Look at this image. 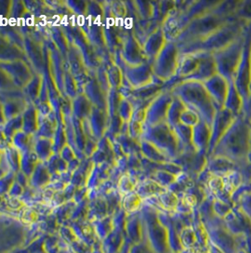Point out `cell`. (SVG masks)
<instances>
[{"label": "cell", "mask_w": 251, "mask_h": 253, "mask_svg": "<svg viewBox=\"0 0 251 253\" xmlns=\"http://www.w3.org/2000/svg\"><path fill=\"white\" fill-rule=\"evenodd\" d=\"M54 142L52 139L45 138V137H39L38 140L35 142V152L38 154L39 157L47 158L50 155L52 145Z\"/></svg>", "instance_id": "cell-14"}, {"label": "cell", "mask_w": 251, "mask_h": 253, "mask_svg": "<svg viewBox=\"0 0 251 253\" xmlns=\"http://www.w3.org/2000/svg\"><path fill=\"white\" fill-rule=\"evenodd\" d=\"M173 99L167 94H161L150 103L146 107V120L147 126H155L164 123L167 118V111L172 103Z\"/></svg>", "instance_id": "cell-3"}, {"label": "cell", "mask_w": 251, "mask_h": 253, "mask_svg": "<svg viewBox=\"0 0 251 253\" xmlns=\"http://www.w3.org/2000/svg\"><path fill=\"white\" fill-rule=\"evenodd\" d=\"M93 104L89 101V99L85 94L79 95L73 99L72 103V111L75 119H79L80 121H85L89 118Z\"/></svg>", "instance_id": "cell-7"}, {"label": "cell", "mask_w": 251, "mask_h": 253, "mask_svg": "<svg viewBox=\"0 0 251 253\" xmlns=\"http://www.w3.org/2000/svg\"><path fill=\"white\" fill-rule=\"evenodd\" d=\"M86 120L89 124V129L91 131V134L98 138H101L104 135V131L106 129L105 111L93 106L92 112L89 118Z\"/></svg>", "instance_id": "cell-8"}, {"label": "cell", "mask_w": 251, "mask_h": 253, "mask_svg": "<svg viewBox=\"0 0 251 253\" xmlns=\"http://www.w3.org/2000/svg\"><path fill=\"white\" fill-rule=\"evenodd\" d=\"M85 95L89 99L91 103L94 104V106L104 110L103 106H106V103L104 101L102 88L99 86L98 82L91 81L88 84H86Z\"/></svg>", "instance_id": "cell-11"}, {"label": "cell", "mask_w": 251, "mask_h": 253, "mask_svg": "<svg viewBox=\"0 0 251 253\" xmlns=\"http://www.w3.org/2000/svg\"><path fill=\"white\" fill-rule=\"evenodd\" d=\"M20 130H23V115L5 122V126L2 127V134L11 141L13 136Z\"/></svg>", "instance_id": "cell-12"}, {"label": "cell", "mask_w": 251, "mask_h": 253, "mask_svg": "<svg viewBox=\"0 0 251 253\" xmlns=\"http://www.w3.org/2000/svg\"><path fill=\"white\" fill-rule=\"evenodd\" d=\"M27 107L28 103L22 99H9L5 103H2V116L7 122L8 120L22 116Z\"/></svg>", "instance_id": "cell-9"}, {"label": "cell", "mask_w": 251, "mask_h": 253, "mask_svg": "<svg viewBox=\"0 0 251 253\" xmlns=\"http://www.w3.org/2000/svg\"><path fill=\"white\" fill-rule=\"evenodd\" d=\"M122 56L126 66H138L143 64L144 50L133 36H130L126 40Z\"/></svg>", "instance_id": "cell-5"}, {"label": "cell", "mask_w": 251, "mask_h": 253, "mask_svg": "<svg viewBox=\"0 0 251 253\" xmlns=\"http://www.w3.org/2000/svg\"><path fill=\"white\" fill-rule=\"evenodd\" d=\"M166 46V39L164 33L161 30H157L153 33L146 40L143 50L146 55L157 57L159 52Z\"/></svg>", "instance_id": "cell-10"}, {"label": "cell", "mask_w": 251, "mask_h": 253, "mask_svg": "<svg viewBox=\"0 0 251 253\" xmlns=\"http://www.w3.org/2000/svg\"><path fill=\"white\" fill-rule=\"evenodd\" d=\"M178 48L172 43L166 44L165 47L156 57L154 63V73L158 78L167 79L178 73L179 68Z\"/></svg>", "instance_id": "cell-1"}, {"label": "cell", "mask_w": 251, "mask_h": 253, "mask_svg": "<svg viewBox=\"0 0 251 253\" xmlns=\"http://www.w3.org/2000/svg\"><path fill=\"white\" fill-rule=\"evenodd\" d=\"M107 78L109 80V84L112 87L118 88L122 85L123 74L118 65H116V64L111 65L108 69V73H107Z\"/></svg>", "instance_id": "cell-17"}, {"label": "cell", "mask_w": 251, "mask_h": 253, "mask_svg": "<svg viewBox=\"0 0 251 253\" xmlns=\"http://www.w3.org/2000/svg\"><path fill=\"white\" fill-rule=\"evenodd\" d=\"M1 71L16 87L24 88L33 79V75L23 60L1 63Z\"/></svg>", "instance_id": "cell-2"}, {"label": "cell", "mask_w": 251, "mask_h": 253, "mask_svg": "<svg viewBox=\"0 0 251 253\" xmlns=\"http://www.w3.org/2000/svg\"><path fill=\"white\" fill-rule=\"evenodd\" d=\"M43 87V78L40 75L34 76L31 81L28 83V85L24 87L26 90V94L29 96V98L35 101L39 99L40 95L41 94V90Z\"/></svg>", "instance_id": "cell-13"}, {"label": "cell", "mask_w": 251, "mask_h": 253, "mask_svg": "<svg viewBox=\"0 0 251 253\" xmlns=\"http://www.w3.org/2000/svg\"><path fill=\"white\" fill-rule=\"evenodd\" d=\"M133 106L131 103L126 98H121L120 103L118 104V115L120 119L123 120L124 123H128L133 116Z\"/></svg>", "instance_id": "cell-15"}, {"label": "cell", "mask_w": 251, "mask_h": 253, "mask_svg": "<svg viewBox=\"0 0 251 253\" xmlns=\"http://www.w3.org/2000/svg\"><path fill=\"white\" fill-rule=\"evenodd\" d=\"M40 112L36 105L29 104L23 114V130L27 134L35 135L39 132Z\"/></svg>", "instance_id": "cell-6"}, {"label": "cell", "mask_w": 251, "mask_h": 253, "mask_svg": "<svg viewBox=\"0 0 251 253\" xmlns=\"http://www.w3.org/2000/svg\"><path fill=\"white\" fill-rule=\"evenodd\" d=\"M32 135L27 134L24 130H20L11 139V145L20 152L28 151L27 148L31 142Z\"/></svg>", "instance_id": "cell-16"}, {"label": "cell", "mask_w": 251, "mask_h": 253, "mask_svg": "<svg viewBox=\"0 0 251 253\" xmlns=\"http://www.w3.org/2000/svg\"><path fill=\"white\" fill-rule=\"evenodd\" d=\"M125 79L128 84L135 89L149 86L153 83V76L146 64L138 66H126Z\"/></svg>", "instance_id": "cell-4"}, {"label": "cell", "mask_w": 251, "mask_h": 253, "mask_svg": "<svg viewBox=\"0 0 251 253\" xmlns=\"http://www.w3.org/2000/svg\"><path fill=\"white\" fill-rule=\"evenodd\" d=\"M142 125L143 124L139 123V122H136V121H133V120H130L128 122V128H127L128 135L134 140L140 138L141 135H143L144 128H143Z\"/></svg>", "instance_id": "cell-18"}]
</instances>
